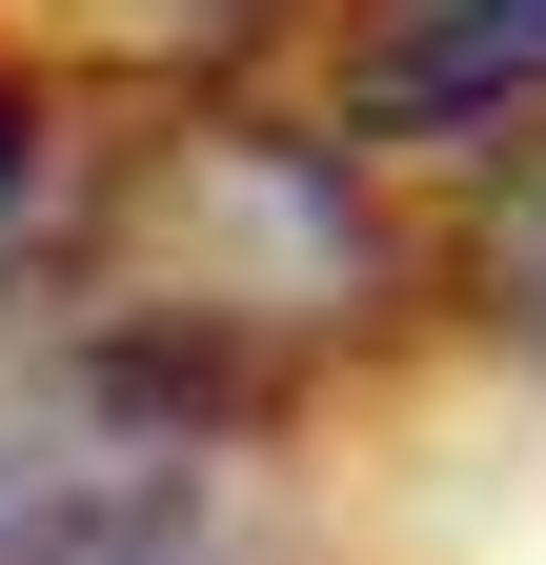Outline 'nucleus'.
Instances as JSON below:
<instances>
[{
	"label": "nucleus",
	"mask_w": 546,
	"mask_h": 565,
	"mask_svg": "<svg viewBox=\"0 0 546 565\" xmlns=\"http://www.w3.org/2000/svg\"><path fill=\"white\" fill-rule=\"evenodd\" d=\"M345 282H365L345 182H324L304 141L202 121V141H162V162L122 182V263H102V303H122V323H102V343H143V364L263 404V364H284L304 323H345Z\"/></svg>",
	"instance_id": "nucleus-1"
},
{
	"label": "nucleus",
	"mask_w": 546,
	"mask_h": 565,
	"mask_svg": "<svg viewBox=\"0 0 546 565\" xmlns=\"http://www.w3.org/2000/svg\"><path fill=\"white\" fill-rule=\"evenodd\" d=\"M243 404L143 364V343H61L0 384V565H243Z\"/></svg>",
	"instance_id": "nucleus-2"
},
{
	"label": "nucleus",
	"mask_w": 546,
	"mask_h": 565,
	"mask_svg": "<svg viewBox=\"0 0 546 565\" xmlns=\"http://www.w3.org/2000/svg\"><path fill=\"white\" fill-rule=\"evenodd\" d=\"M526 102H546V0H385V21H365V121L506 141Z\"/></svg>",
	"instance_id": "nucleus-3"
},
{
	"label": "nucleus",
	"mask_w": 546,
	"mask_h": 565,
	"mask_svg": "<svg viewBox=\"0 0 546 565\" xmlns=\"http://www.w3.org/2000/svg\"><path fill=\"white\" fill-rule=\"evenodd\" d=\"M21 182H41V121H21V82H0V223H21Z\"/></svg>",
	"instance_id": "nucleus-4"
}]
</instances>
